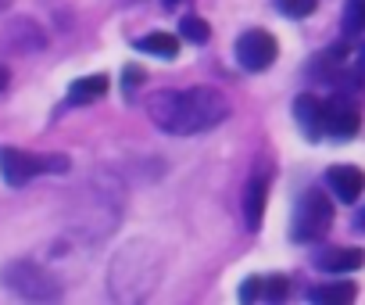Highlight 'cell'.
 I'll use <instances>...</instances> for the list:
<instances>
[{
	"label": "cell",
	"mask_w": 365,
	"mask_h": 305,
	"mask_svg": "<svg viewBox=\"0 0 365 305\" xmlns=\"http://www.w3.org/2000/svg\"><path fill=\"white\" fill-rule=\"evenodd\" d=\"M147 115L158 129L175 136H194L205 129H215L222 119H230V101L212 86H190V90H161L147 101Z\"/></svg>",
	"instance_id": "1"
},
{
	"label": "cell",
	"mask_w": 365,
	"mask_h": 305,
	"mask_svg": "<svg viewBox=\"0 0 365 305\" xmlns=\"http://www.w3.org/2000/svg\"><path fill=\"white\" fill-rule=\"evenodd\" d=\"M68 155H36V151H19V147H0V176L8 187H26L36 176L47 173H65Z\"/></svg>",
	"instance_id": "2"
},
{
	"label": "cell",
	"mask_w": 365,
	"mask_h": 305,
	"mask_svg": "<svg viewBox=\"0 0 365 305\" xmlns=\"http://www.w3.org/2000/svg\"><path fill=\"white\" fill-rule=\"evenodd\" d=\"M333 226V201L312 187L297 198V209H294V223H290V237L297 244H312V241H322L326 230Z\"/></svg>",
	"instance_id": "3"
},
{
	"label": "cell",
	"mask_w": 365,
	"mask_h": 305,
	"mask_svg": "<svg viewBox=\"0 0 365 305\" xmlns=\"http://www.w3.org/2000/svg\"><path fill=\"white\" fill-rule=\"evenodd\" d=\"M0 280L26 301H58L61 298V284L36 262H11V266H4Z\"/></svg>",
	"instance_id": "4"
},
{
	"label": "cell",
	"mask_w": 365,
	"mask_h": 305,
	"mask_svg": "<svg viewBox=\"0 0 365 305\" xmlns=\"http://www.w3.org/2000/svg\"><path fill=\"white\" fill-rule=\"evenodd\" d=\"M361 126V115H358V97L351 94H333L329 101H322V136H333V140H351Z\"/></svg>",
	"instance_id": "5"
},
{
	"label": "cell",
	"mask_w": 365,
	"mask_h": 305,
	"mask_svg": "<svg viewBox=\"0 0 365 305\" xmlns=\"http://www.w3.org/2000/svg\"><path fill=\"white\" fill-rule=\"evenodd\" d=\"M276 54H279V47H276V40L265 29H251V33H244L237 40V61L247 72H265L276 61Z\"/></svg>",
	"instance_id": "6"
},
{
	"label": "cell",
	"mask_w": 365,
	"mask_h": 305,
	"mask_svg": "<svg viewBox=\"0 0 365 305\" xmlns=\"http://www.w3.org/2000/svg\"><path fill=\"white\" fill-rule=\"evenodd\" d=\"M269 187H272V169L269 162H262V169L251 173L247 191H244V223L247 230H258L265 219V201H269Z\"/></svg>",
	"instance_id": "7"
},
{
	"label": "cell",
	"mask_w": 365,
	"mask_h": 305,
	"mask_svg": "<svg viewBox=\"0 0 365 305\" xmlns=\"http://www.w3.org/2000/svg\"><path fill=\"white\" fill-rule=\"evenodd\" d=\"M0 47L11 51V54H29V51H43L47 47V36L36 22L29 19H15L4 26V33H0Z\"/></svg>",
	"instance_id": "8"
},
{
	"label": "cell",
	"mask_w": 365,
	"mask_h": 305,
	"mask_svg": "<svg viewBox=\"0 0 365 305\" xmlns=\"http://www.w3.org/2000/svg\"><path fill=\"white\" fill-rule=\"evenodd\" d=\"M290 291V280L283 273H265V276H247L240 284V301H283Z\"/></svg>",
	"instance_id": "9"
},
{
	"label": "cell",
	"mask_w": 365,
	"mask_h": 305,
	"mask_svg": "<svg viewBox=\"0 0 365 305\" xmlns=\"http://www.w3.org/2000/svg\"><path fill=\"white\" fill-rule=\"evenodd\" d=\"M326 184H329V191H333L344 205H351V201H358V194L365 191V173L354 169V166H333V169L326 173Z\"/></svg>",
	"instance_id": "10"
},
{
	"label": "cell",
	"mask_w": 365,
	"mask_h": 305,
	"mask_svg": "<svg viewBox=\"0 0 365 305\" xmlns=\"http://www.w3.org/2000/svg\"><path fill=\"white\" fill-rule=\"evenodd\" d=\"M361 266H365L361 248H322V251H315V269H322V273H354Z\"/></svg>",
	"instance_id": "11"
},
{
	"label": "cell",
	"mask_w": 365,
	"mask_h": 305,
	"mask_svg": "<svg viewBox=\"0 0 365 305\" xmlns=\"http://www.w3.org/2000/svg\"><path fill=\"white\" fill-rule=\"evenodd\" d=\"M347 44H336V47H329V51H322L315 61H312V79H319V83H340V76L347 72Z\"/></svg>",
	"instance_id": "12"
},
{
	"label": "cell",
	"mask_w": 365,
	"mask_h": 305,
	"mask_svg": "<svg viewBox=\"0 0 365 305\" xmlns=\"http://www.w3.org/2000/svg\"><path fill=\"white\" fill-rule=\"evenodd\" d=\"M294 115H297V126L308 140H319L322 136V101L312 97V94H301L297 104H294Z\"/></svg>",
	"instance_id": "13"
},
{
	"label": "cell",
	"mask_w": 365,
	"mask_h": 305,
	"mask_svg": "<svg viewBox=\"0 0 365 305\" xmlns=\"http://www.w3.org/2000/svg\"><path fill=\"white\" fill-rule=\"evenodd\" d=\"M354 294H358V287L351 284V280H340V284H322V287H312V301L315 305H347V301H354Z\"/></svg>",
	"instance_id": "14"
},
{
	"label": "cell",
	"mask_w": 365,
	"mask_h": 305,
	"mask_svg": "<svg viewBox=\"0 0 365 305\" xmlns=\"http://www.w3.org/2000/svg\"><path fill=\"white\" fill-rule=\"evenodd\" d=\"M108 94V76H86L68 86V104H90Z\"/></svg>",
	"instance_id": "15"
},
{
	"label": "cell",
	"mask_w": 365,
	"mask_h": 305,
	"mask_svg": "<svg viewBox=\"0 0 365 305\" xmlns=\"http://www.w3.org/2000/svg\"><path fill=\"white\" fill-rule=\"evenodd\" d=\"M133 47L143 51V54H158V58H175V54H179V40H175L172 33H150V36H140Z\"/></svg>",
	"instance_id": "16"
},
{
	"label": "cell",
	"mask_w": 365,
	"mask_h": 305,
	"mask_svg": "<svg viewBox=\"0 0 365 305\" xmlns=\"http://www.w3.org/2000/svg\"><path fill=\"white\" fill-rule=\"evenodd\" d=\"M340 29H344V36H361L365 33V0H347Z\"/></svg>",
	"instance_id": "17"
},
{
	"label": "cell",
	"mask_w": 365,
	"mask_h": 305,
	"mask_svg": "<svg viewBox=\"0 0 365 305\" xmlns=\"http://www.w3.org/2000/svg\"><path fill=\"white\" fill-rule=\"evenodd\" d=\"M179 36L182 40H190V44H208L212 40V26L197 15H182L179 19Z\"/></svg>",
	"instance_id": "18"
},
{
	"label": "cell",
	"mask_w": 365,
	"mask_h": 305,
	"mask_svg": "<svg viewBox=\"0 0 365 305\" xmlns=\"http://www.w3.org/2000/svg\"><path fill=\"white\" fill-rule=\"evenodd\" d=\"M319 0H276V8L287 15V19H308L315 11Z\"/></svg>",
	"instance_id": "19"
},
{
	"label": "cell",
	"mask_w": 365,
	"mask_h": 305,
	"mask_svg": "<svg viewBox=\"0 0 365 305\" xmlns=\"http://www.w3.org/2000/svg\"><path fill=\"white\" fill-rule=\"evenodd\" d=\"M136 83H140V69H129V72H125V90H133Z\"/></svg>",
	"instance_id": "20"
},
{
	"label": "cell",
	"mask_w": 365,
	"mask_h": 305,
	"mask_svg": "<svg viewBox=\"0 0 365 305\" xmlns=\"http://www.w3.org/2000/svg\"><path fill=\"white\" fill-rule=\"evenodd\" d=\"M354 226H358V230H361V234H365V209H361V212H358V216H354Z\"/></svg>",
	"instance_id": "21"
},
{
	"label": "cell",
	"mask_w": 365,
	"mask_h": 305,
	"mask_svg": "<svg viewBox=\"0 0 365 305\" xmlns=\"http://www.w3.org/2000/svg\"><path fill=\"white\" fill-rule=\"evenodd\" d=\"M358 69H361V76H365V44H361V51H358Z\"/></svg>",
	"instance_id": "22"
},
{
	"label": "cell",
	"mask_w": 365,
	"mask_h": 305,
	"mask_svg": "<svg viewBox=\"0 0 365 305\" xmlns=\"http://www.w3.org/2000/svg\"><path fill=\"white\" fill-rule=\"evenodd\" d=\"M8 86V69H0V90Z\"/></svg>",
	"instance_id": "23"
},
{
	"label": "cell",
	"mask_w": 365,
	"mask_h": 305,
	"mask_svg": "<svg viewBox=\"0 0 365 305\" xmlns=\"http://www.w3.org/2000/svg\"><path fill=\"white\" fill-rule=\"evenodd\" d=\"M182 4V0H165V8H179Z\"/></svg>",
	"instance_id": "24"
},
{
	"label": "cell",
	"mask_w": 365,
	"mask_h": 305,
	"mask_svg": "<svg viewBox=\"0 0 365 305\" xmlns=\"http://www.w3.org/2000/svg\"><path fill=\"white\" fill-rule=\"evenodd\" d=\"M4 4H8V0H0V8H4Z\"/></svg>",
	"instance_id": "25"
}]
</instances>
